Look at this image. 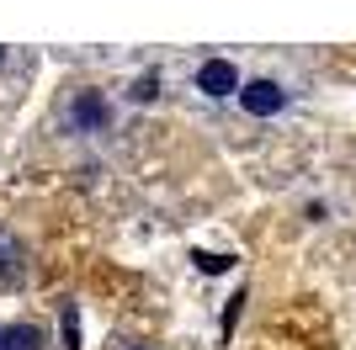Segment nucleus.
Here are the masks:
<instances>
[{
	"label": "nucleus",
	"instance_id": "nucleus-8",
	"mask_svg": "<svg viewBox=\"0 0 356 350\" xmlns=\"http://www.w3.org/2000/svg\"><path fill=\"white\" fill-rule=\"evenodd\" d=\"M0 350H6V329H0Z\"/></svg>",
	"mask_w": 356,
	"mask_h": 350
},
{
	"label": "nucleus",
	"instance_id": "nucleus-6",
	"mask_svg": "<svg viewBox=\"0 0 356 350\" xmlns=\"http://www.w3.org/2000/svg\"><path fill=\"white\" fill-rule=\"evenodd\" d=\"M128 96H134V101H154V96H160V74H138Z\"/></svg>",
	"mask_w": 356,
	"mask_h": 350
},
{
	"label": "nucleus",
	"instance_id": "nucleus-3",
	"mask_svg": "<svg viewBox=\"0 0 356 350\" xmlns=\"http://www.w3.org/2000/svg\"><path fill=\"white\" fill-rule=\"evenodd\" d=\"M106 101H102V90H80L70 101V128H80V133H102L106 128Z\"/></svg>",
	"mask_w": 356,
	"mask_h": 350
},
{
	"label": "nucleus",
	"instance_id": "nucleus-7",
	"mask_svg": "<svg viewBox=\"0 0 356 350\" xmlns=\"http://www.w3.org/2000/svg\"><path fill=\"white\" fill-rule=\"evenodd\" d=\"M64 350H80V319H74V308L64 313Z\"/></svg>",
	"mask_w": 356,
	"mask_h": 350
},
{
	"label": "nucleus",
	"instance_id": "nucleus-4",
	"mask_svg": "<svg viewBox=\"0 0 356 350\" xmlns=\"http://www.w3.org/2000/svg\"><path fill=\"white\" fill-rule=\"evenodd\" d=\"M192 265L202 271V276H223V271L234 265V255H213V249H192Z\"/></svg>",
	"mask_w": 356,
	"mask_h": 350
},
{
	"label": "nucleus",
	"instance_id": "nucleus-2",
	"mask_svg": "<svg viewBox=\"0 0 356 350\" xmlns=\"http://www.w3.org/2000/svg\"><path fill=\"white\" fill-rule=\"evenodd\" d=\"M239 69L229 64V58H208V64H197V90L202 96H213V101H223V96H239Z\"/></svg>",
	"mask_w": 356,
	"mask_h": 350
},
{
	"label": "nucleus",
	"instance_id": "nucleus-9",
	"mask_svg": "<svg viewBox=\"0 0 356 350\" xmlns=\"http://www.w3.org/2000/svg\"><path fill=\"white\" fill-rule=\"evenodd\" d=\"M0 58H6V48H0Z\"/></svg>",
	"mask_w": 356,
	"mask_h": 350
},
{
	"label": "nucleus",
	"instance_id": "nucleus-1",
	"mask_svg": "<svg viewBox=\"0 0 356 350\" xmlns=\"http://www.w3.org/2000/svg\"><path fill=\"white\" fill-rule=\"evenodd\" d=\"M287 101L293 96H287L282 80H245L239 85V106L250 117H277V112H287Z\"/></svg>",
	"mask_w": 356,
	"mask_h": 350
},
{
	"label": "nucleus",
	"instance_id": "nucleus-5",
	"mask_svg": "<svg viewBox=\"0 0 356 350\" xmlns=\"http://www.w3.org/2000/svg\"><path fill=\"white\" fill-rule=\"evenodd\" d=\"M43 345V335L32 329V324H16V329H6V350H38Z\"/></svg>",
	"mask_w": 356,
	"mask_h": 350
}]
</instances>
